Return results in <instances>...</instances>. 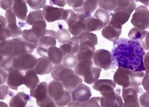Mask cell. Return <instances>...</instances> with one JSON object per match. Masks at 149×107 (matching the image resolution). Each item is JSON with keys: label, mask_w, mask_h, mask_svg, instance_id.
I'll return each mask as SVG.
<instances>
[{"label": "cell", "mask_w": 149, "mask_h": 107, "mask_svg": "<svg viewBox=\"0 0 149 107\" xmlns=\"http://www.w3.org/2000/svg\"><path fill=\"white\" fill-rule=\"evenodd\" d=\"M113 68H124L136 71H145L144 48L140 41L119 38L113 41L111 51Z\"/></svg>", "instance_id": "cell-1"}, {"label": "cell", "mask_w": 149, "mask_h": 107, "mask_svg": "<svg viewBox=\"0 0 149 107\" xmlns=\"http://www.w3.org/2000/svg\"><path fill=\"white\" fill-rule=\"evenodd\" d=\"M145 74L144 71H136L120 67L115 71L113 81L122 87H140Z\"/></svg>", "instance_id": "cell-2"}, {"label": "cell", "mask_w": 149, "mask_h": 107, "mask_svg": "<svg viewBox=\"0 0 149 107\" xmlns=\"http://www.w3.org/2000/svg\"><path fill=\"white\" fill-rule=\"evenodd\" d=\"M93 59H85L78 62L74 68L75 73L83 77V81L87 84H93L99 79L101 68L93 66Z\"/></svg>", "instance_id": "cell-3"}, {"label": "cell", "mask_w": 149, "mask_h": 107, "mask_svg": "<svg viewBox=\"0 0 149 107\" xmlns=\"http://www.w3.org/2000/svg\"><path fill=\"white\" fill-rule=\"evenodd\" d=\"M48 93L58 106H67L72 101L71 91L65 89L60 81L53 80L48 84Z\"/></svg>", "instance_id": "cell-4"}, {"label": "cell", "mask_w": 149, "mask_h": 107, "mask_svg": "<svg viewBox=\"0 0 149 107\" xmlns=\"http://www.w3.org/2000/svg\"><path fill=\"white\" fill-rule=\"evenodd\" d=\"M121 89L117 88L110 91L100 93V104L102 107H123L124 102L120 96Z\"/></svg>", "instance_id": "cell-5"}, {"label": "cell", "mask_w": 149, "mask_h": 107, "mask_svg": "<svg viewBox=\"0 0 149 107\" xmlns=\"http://www.w3.org/2000/svg\"><path fill=\"white\" fill-rule=\"evenodd\" d=\"M122 93L124 107H139L141 106L138 95L143 93V89L140 87H123Z\"/></svg>", "instance_id": "cell-6"}, {"label": "cell", "mask_w": 149, "mask_h": 107, "mask_svg": "<svg viewBox=\"0 0 149 107\" xmlns=\"http://www.w3.org/2000/svg\"><path fill=\"white\" fill-rule=\"evenodd\" d=\"M131 24L140 30H145L149 28V10L146 6L140 5L135 10Z\"/></svg>", "instance_id": "cell-7"}, {"label": "cell", "mask_w": 149, "mask_h": 107, "mask_svg": "<svg viewBox=\"0 0 149 107\" xmlns=\"http://www.w3.org/2000/svg\"><path fill=\"white\" fill-rule=\"evenodd\" d=\"M37 52L40 56L49 59L54 65L61 64L63 61L64 54L61 48L56 47V45L49 47L38 46Z\"/></svg>", "instance_id": "cell-8"}, {"label": "cell", "mask_w": 149, "mask_h": 107, "mask_svg": "<svg viewBox=\"0 0 149 107\" xmlns=\"http://www.w3.org/2000/svg\"><path fill=\"white\" fill-rule=\"evenodd\" d=\"M42 8L44 18L47 22L61 20L65 21L69 15V9L54 7L53 6L46 5Z\"/></svg>", "instance_id": "cell-9"}, {"label": "cell", "mask_w": 149, "mask_h": 107, "mask_svg": "<svg viewBox=\"0 0 149 107\" xmlns=\"http://www.w3.org/2000/svg\"><path fill=\"white\" fill-rule=\"evenodd\" d=\"M37 63V58L31 54H24L14 57L13 65L15 69L27 71L34 68Z\"/></svg>", "instance_id": "cell-10"}, {"label": "cell", "mask_w": 149, "mask_h": 107, "mask_svg": "<svg viewBox=\"0 0 149 107\" xmlns=\"http://www.w3.org/2000/svg\"><path fill=\"white\" fill-rule=\"evenodd\" d=\"M94 65L104 70L111 69L113 65L112 54L105 49H99L95 51L93 57Z\"/></svg>", "instance_id": "cell-11"}, {"label": "cell", "mask_w": 149, "mask_h": 107, "mask_svg": "<svg viewBox=\"0 0 149 107\" xmlns=\"http://www.w3.org/2000/svg\"><path fill=\"white\" fill-rule=\"evenodd\" d=\"M12 43L13 57L24 54H31L37 47L25 41L22 38L15 37L11 39Z\"/></svg>", "instance_id": "cell-12"}, {"label": "cell", "mask_w": 149, "mask_h": 107, "mask_svg": "<svg viewBox=\"0 0 149 107\" xmlns=\"http://www.w3.org/2000/svg\"><path fill=\"white\" fill-rule=\"evenodd\" d=\"M132 13V12L128 9L116 8L114 13L110 14L111 19L109 22L118 26H122L129 21Z\"/></svg>", "instance_id": "cell-13"}, {"label": "cell", "mask_w": 149, "mask_h": 107, "mask_svg": "<svg viewBox=\"0 0 149 107\" xmlns=\"http://www.w3.org/2000/svg\"><path fill=\"white\" fill-rule=\"evenodd\" d=\"M95 45L91 41H84L79 43V50L77 52L78 62L85 59H93L95 52Z\"/></svg>", "instance_id": "cell-14"}, {"label": "cell", "mask_w": 149, "mask_h": 107, "mask_svg": "<svg viewBox=\"0 0 149 107\" xmlns=\"http://www.w3.org/2000/svg\"><path fill=\"white\" fill-rule=\"evenodd\" d=\"M77 15H78L77 20L72 24L69 26L68 29L70 33L73 36H77L86 31L85 25L86 20L90 15H92V14L89 12H82L77 13Z\"/></svg>", "instance_id": "cell-15"}, {"label": "cell", "mask_w": 149, "mask_h": 107, "mask_svg": "<svg viewBox=\"0 0 149 107\" xmlns=\"http://www.w3.org/2000/svg\"><path fill=\"white\" fill-rule=\"evenodd\" d=\"M24 75L22 71L15 69L9 71L6 84L12 90H17L18 87L24 84Z\"/></svg>", "instance_id": "cell-16"}, {"label": "cell", "mask_w": 149, "mask_h": 107, "mask_svg": "<svg viewBox=\"0 0 149 107\" xmlns=\"http://www.w3.org/2000/svg\"><path fill=\"white\" fill-rule=\"evenodd\" d=\"M30 96L36 99L37 105L42 103L49 96L48 93V84L42 82L38 84L35 88L30 89Z\"/></svg>", "instance_id": "cell-17"}, {"label": "cell", "mask_w": 149, "mask_h": 107, "mask_svg": "<svg viewBox=\"0 0 149 107\" xmlns=\"http://www.w3.org/2000/svg\"><path fill=\"white\" fill-rule=\"evenodd\" d=\"M71 96L74 101H83L91 98L92 92L89 87L81 84L71 91Z\"/></svg>", "instance_id": "cell-18"}, {"label": "cell", "mask_w": 149, "mask_h": 107, "mask_svg": "<svg viewBox=\"0 0 149 107\" xmlns=\"http://www.w3.org/2000/svg\"><path fill=\"white\" fill-rule=\"evenodd\" d=\"M16 15L12 9L8 10L5 13V18L8 22V27L12 33V38L19 37L22 34V30L20 26L17 25Z\"/></svg>", "instance_id": "cell-19"}, {"label": "cell", "mask_w": 149, "mask_h": 107, "mask_svg": "<svg viewBox=\"0 0 149 107\" xmlns=\"http://www.w3.org/2000/svg\"><path fill=\"white\" fill-rule=\"evenodd\" d=\"M122 26H118L109 22V24L102 29V36L106 40L113 42L119 39L122 33Z\"/></svg>", "instance_id": "cell-20"}, {"label": "cell", "mask_w": 149, "mask_h": 107, "mask_svg": "<svg viewBox=\"0 0 149 107\" xmlns=\"http://www.w3.org/2000/svg\"><path fill=\"white\" fill-rule=\"evenodd\" d=\"M83 81V80L81 76L77 75L75 72H73L67 75L61 82L63 84L65 89L69 91H72L81 84H82Z\"/></svg>", "instance_id": "cell-21"}, {"label": "cell", "mask_w": 149, "mask_h": 107, "mask_svg": "<svg viewBox=\"0 0 149 107\" xmlns=\"http://www.w3.org/2000/svg\"><path fill=\"white\" fill-rule=\"evenodd\" d=\"M53 63L46 57L37 58V63L34 69L38 75H44L51 73L53 68Z\"/></svg>", "instance_id": "cell-22"}, {"label": "cell", "mask_w": 149, "mask_h": 107, "mask_svg": "<svg viewBox=\"0 0 149 107\" xmlns=\"http://www.w3.org/2000/svg\"><path fill=\"white\" fill-rule=\"evenodd\" d=\"M26 0H14L12 6V10L14 11L17 18L21 21H26L27 19L28 7Z\"/></svg>", "instance_id": "cell-23"}, {"label": "cell", "mask_w": 149, "mask_h": 107, "mask_svg": "<svg viewBox=\"0 0 149 107\" xmlns=\"http://www.w3.org/2000/svg\"><path fill=\"white\" fill-rule=\"evenodd\" d=\"M56 32L53 30H46L42 36L39 39L38 46L43 47L54 46L56 44Z\"/></svg>", "instance_id": "cell-24"}, {"label": "cell", "mask_w": 149, "mask_h": 107, "mask_svg": "<svg viewBox=\"0 0 149 107\" xmlns=\"http://www.w3.org/2000/svg\"><path fill=\"white\" fill-rule=\"evenodd\" d=\"M73 72H75V71L72 68H69L65 66L63 64L61 63L54 65L51 74L52 78L54 80L60 81L61 82L67 75Z\"/></svg>", "instance_id": "cell-25"}, {"label": "cell", "mask_w": 149, "mask_h": 107, "mask_svg": "<svg viewBox=\"0 0 149 107\" xmlns=\"http://www.w3.org/2000/svg\"><path fill=\"white\" fill-rule=\"evenodd\" d=\"M34 68L26 71L24 77V85L31 89L37 87L40 83V80Z\"/></svg>", "instance_id": "cell-26"}, {"label": "cell", "mask_w": 149, "mask_h": 107, "mask_svg": "<svg viewBox=\"0 0 149 107\" xmlns=\"http://www.w3.org/2000/svg\"><path fill=\"white\" fill-rule=\"evenodd\" d=\"M116 87V83L111 80L100 79L97 80L93 83V88L100 93L110 91L114 90Z\"/></svg>", "instance_id": "cell-27"}, {"label": "cell", "mask_w": 149, "mask_h": 107, "mask_svg": "<svg viewBox=\"0 0 149 107\" xmlns=\"http://www.w3.org/2000/svg\"><path fill=\"white\" fill-rule=\"evenodd\" d=\"M30 96L23 92H19L11 98L9 102V106L24 107L26 106L28 102L30 101Z\"/></svg>", "instance_id": "cell-28"}, {"label": "cell", "mask_w": 149, "mask_h": 107, "mask_svg": "<svg viewBox=\"0 0 149 107\" xmlns=\"http://www.w3.org/2000/svg\"><path fill=\"white\" fill-rule=\"evenodd\" d=\"M86 30L93 32L101 30L105 27V24L99 19L90 15L86 20Z\"/></svg>", "instance_id": "cell-29"}, {"label": "cell", "mask_w": 149, "mask_h": 107, "mask_svg": "<svg viewBox=\"0 0 149 107\" xmlns=\"http://www.w3.org/2000/svg\"><path fill=\"white\" fill-rule=\"evenodd\" d=\"M71 40L79 42V43L84 41H91L95 45L98 43V38L97 35L88 31H84L77 36H73Z\"/></svg>", "instance_id": "cell-30"}, {"label": "cell", "mask_w": 149, "mask_h": 107, "mask_svg": "<svg viewBox=\"0 0 149 107\" xmlns=\"http://www.w3.org/2000/svg\"><path fill=\"white\" fill-rule=\"evenodd\" d=\"M100 100V97H93V98H90L86 101H74L72 100L70 102L67 106L72 107H99L100 104H99Z\"/></svg>", "instance_id": "cell-31"}, {"label": "cell", "mask_w": 149, "mask_h": 107, "mask_svg": "<svg viewBox=\"0 0 149 107\" xmlns=\"http://www.w3.org/2000/svg\"><path fill=\"white\" fill-rule=\"evenodd\" d=\"M99 5V0H85L81 7L74 9L77 13L89 12L90 14L94 12Z\"/></svg>", "instance_id": "cell-32"}, {"label": "cell", "mask_w": 149, "mask_h": 107, "mask_svg": "<svg viewBox=\"0 0 149 107\" xmlns=\"http://www.w3.org/2000/svg\"><path fill=\"white\" fill-rule=\"evenodd\" d=\"M79 43L77 41L71 40L67 43H63L60 45V48L62 50L64 56L68 54H77L79 50Z\"/></svg>", "instance_id": "cell-33"}, {"label": "cell", "mask_w": 149, "mask_h": 107, "mask_svg": "<svg viewBox=\"0 0 149 107\" xmlns=\"http://www.w3.org/2000/svg\"><path fill=\"white\" fill-rule=\"evenodd\" d=\"M0 53L4 57H13L12 43L11 39H6L1 41L0 43Z\"/></svg>", "instance_id": "cell-34"}, {"label": "cell", "mask_w": 149, "mask_h": 107, "mask_svg": "<svg viewBox=\"0 0 149 107\" xmlns=\"http://www.w3.org/2000/svg\"><path fill=\"white\" fill-rule=\"evenodd\" d=\"M1 21H0V38L1 41L6 40V39L12 38V33L8 27V22L5 17L1 15Z\"/></svg>", "instance_id": "cell-35"}, {"label": "cell", "mask_w": 149, "mask_h": 107, "mask_svg": "<svg viewBox=\"0 0 149 107\" xmlns=\"http://www.w3.org/2000/svg\"><path fill=\"white\" fill-rule=\"evenodd\" d=\"M147 33V31L140 30V29L134 27V28L131 29L130 31L129 32L128 37L131 40L139 41L141 42L144 40Z\"/></svg>", "instance_id": "cell-36"}, {"label": "cell", "mask_w": 149, "mask_h": 107, "mask_svg": "<svg viewBox=\"0 0 149 107\" xmlns=\"http://www.w3.org/2000/svg\"><path fill=\"white\" fill-rule=\"evenodd\" d=\"M22 38L23 40L26 41L29 43L34 44L36 45L37 47L38 46V42H39V38H38L33 31L31 30H24L22 31Z\"/></svg>", "instance_id": "cell-37"}, {"label": "cell", "mask_w": 149, "mask_h": 107, "mask_svg": "<svg viewBox=\"0 0 149 107\" xmlns=\"http://www.w3.org/2000/svg\"><path fill=\"white\" fill-rule=\"evenodd\" d=\"M99 6L108 12L115 11L117 8V0H99Z\"/></svg>", "instance_id": "cell-38"}, {"label": "cell", "mask_w": 149, "mask_h": 107, "mask_svg": "<svg viewBox=\"0 0 149 107\" xmlns=\"http://www.w3.org/2000/svg\"><path fill=\"white\" fill-rule=\"evenodd\" d=\"M71 34L69 30H66L65 28H60L56 32L57 40L60 43H65L69 41L72 39Z\"/></svg>", "instance_id": "cell-39"}, {"label": "cell", "mask_w": 149, "mask_h": 107, "mask_svg": "<svg viewBox=\"0 0 149 107\" xmlns=\"http://www.w3.org/2000/svg\"><path fill=\"white\" fill-rule=\"evenodd\" d=\"M77 63H78V60L75 54H68L64 56L62 64L65 66L73 69L75 68Z\"/></svg>", "instance_id": "cell-40"}, {"label": "cell", "mask_w": 149, "mask_h": 107, "mask_svg": "<svg viewBox=\"0 0 149 107\" xmlns=\"http://www.w3.org/2000/svg\"><path fill=\"white\" fill-rule=\"evenodd\" d=\"M94 17L100 19L104 23L105 26L109 24L110 19H111V15L109 13L102 8L97 10L94 14Z\"/></svg>", "instance_id": "cell-41"}, {"label": "cell", "mask_w": 149, "mask_h": 107, "mask_svg": "<svg viewBox=\"0 0 149 107\" xmlns=\"http://www.w3.org/2000/svg\"><path fill=\"white\" fill-rule=\"evenodd\" d=\"M44 17V16L43 14V11L41 10L40 9L30 12L29 13L26 20V23L28 25L31 26L32 23H33L34 21H35L37 19L42 18Z\"/></svg>", "instance_id": "cell-42"}, {"label": "cell", "mask_w": 149, "mask_h": 107, "mask_svg": "<svg viewBox=\"0 0 149 107\" xmlns=\"http://www.w3.org/2000/svg\"><path fill=\"white\" fill-rule=\"evenodd\" d=\"M13 59L14 57H6L1 60V68L9 72L15 70L13 65Z\"/></svg>", "instance_id": "cell-43"}, {"label": "cell", "mask_w": 149, "mask_h": 107, "mask_svg": "<svg viewBox=\"0 0 149 107\" xmlns=\"http://www.w3.org/2000/svg\"><path fill=\"white\" fill-rule=\"evenodd\" d=\"M26 1L31 8L40 10L46 5L47 0H26Z\"/></svg>", "instance_id": "cell-44"}, {"label": "cell", "mask_w": 149, "mask_h": 107, "mask_svg": "<svg viewBox=\"0 0 149 107\" xmlns=\"http://www.w3.org/2000/svg\"><path fill=\"white\" fill-rule=\"evenodd\" d=\"M77 19H78L77 13H76L75 11L69 9V15H68V17L65 21L68 26H69L71 24H72L74 22H75L77 20Z\"/></svg>", "instance_id": "cell-45"}, {"label": "cell", "mask_w": 149, "mask_h": 107, "mask_svg": "<svg viewBox=\"0 0 149 107\" xmlns=\"http://www.w3.org/2000/svg\"><path fill=\"white\" fill-rule=\"evenodd\" d=\"M85 0H66L67 5L74 9L81 7Z\"/></svg>", "instance_id": "cell-46"}, {"label": "cell", "mask_w": 149, "mask_h": 107, "mask_svg": "<svg viewBox=\"0 0 149 107\" xmlns=\"http://www.w3.org/2000/svg\"><path fill=\"white\" fill-rule=\"evenodd\" d=\"M139 100H140V103L141 106H149V92L146 91L142 94L139 98Z\"/></svg>", "instance_id": "cell-47"}, {"label": "cell", "mask_w": 149, "mask_h": 107, "mask_svg": "<svg viewBox=\"0 0 149 107\" xmlns=\"http://www.w3.org/2000/svg\"><path fill=\"white\" fill-rule=\"evenodd\" d=\"M38 106L41 107H56L58 106L56 103H55L54 99L51 98V97L49 96L47 99L45 100L42 103H40L39 105H38Z\"/></svg>", "instance_id": "cell-48"}, {"label": "cell", "mask_w": 149, "mask_h": 107, "mask_svg": "<svg viewBox=\"0 0 149 107\" xmlns=\"http://www.w3.org/2000/svg\"><path fill=\"white\" fill-rule=\"evenodd\" d=\"M0 2H1V8L6 11L12 8L14 1V0H0Z\"/></svg>", "instance_id": "cell-49"}, {"label": "cell", "mask_w": 149, "mask_h": 107, "mask_svg": "<svg viewBox=\"0 0 149 107\" xmlns=\"http://www.w3.org/2000/svg\"><path fill=\"white\" fill-rule=\"evenodd\" d=\"M141 85L143 86L145 90L149 92V73H145V76L142 80Z\"/></svg>", "instance_id": "cell-50"}, {"label": "cell", "mask_w": 149, "mask_h": 107, "mask_svg": "<svg viewBox=\"0 0 149 107\" xmlns=\"http://www.w3.org/2000/svg\"><path fill=\"white\" fill-rule=\"evenodd\" d=\"M9 86L7 85H3L1 84V97H0V99L1 100L4 99L6 96L8 95V93H10L9 91Z\"/></svg>", "instance_id": "cell-51"}, {"label": "cell", "mask_w": 149, "mask_h": 107, "mask_svg": "<svg viewBox=\"0 0 149 107\" xmlns=\"http://www.w3.org/2000/svg\"><path fill=\"white\" fill-rule=\"evenodd\" d=\"M143 64L146 73H149V52L145 53L143 58Z\"/></svg>", "instance_id": "cell-52"}, {"label": "cell", "mask_w": 149, "mask_h": 107, "mask_svg": "<svg viewBox=\"0 0 149 107\" xmlns=\"http://www.w3.org/2000/svg\"><path fill=\"white\" fill-rule=\"evenodd\" d=\"M49 1L52 5H56L61 8H63L67 4L66 0H49Z\"/></svg>", "instance_id": "cell-53"}, {"label": "cell", "mask_w": 149, "mask_h": 107, "mask_svg": "<svg viewBox=\"0 0 149 107\" xmlns=\"http://www.w3.org/2000/svg\"><path fill=\"white\" fill-rule=\"evenodd\" d=\"M141 43L145 50H149V32H148L144 40L141 41Z\"/></svg>", "instance_id": "cell-54"}, {"label": "cell", "mask_w": 149, "mask_h": 107, "mask_svg": "<svg viewBox=\"0 0 149 107\" xmlns=\"http://www.w3.org/2000/svg\"><path fill=\"white\" fill-rule=\"evenodd\" d=\"M8 72L7 73V71H6L3 69L1 68V82H0L1 85L3 84H4L5 82H6V80H7L8 77Z\"/></svg>", "instance_id": "cell-55"}, {"label": "cell", "mask_w": 149, "mask_h": 107, "mask_svg": "<svg viewBox=\"0 0 149 107\" xmlns=\"http://www.w3.org/2000/svg\"><path fill=\"white\" fill-rule=\"evenodd\" d=\"M138 1L143 3V4L146 6H149V0H138Z\"/></svg>", "instance_id": "cell-56"}, {"label": "cell", "mask_w": 149, "mask_h": 107, "mask_svg": "<svg viewBox=\"0 0 149 107\" xmlns=\"http://www.w3.org/2000/svg\"></svg>", "instance_id": "cell-57"}]
</instances>
